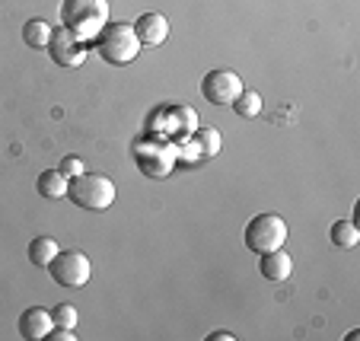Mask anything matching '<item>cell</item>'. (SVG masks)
Masks as SVG:
<instances>
[{"mask_svg": "<svg viewBox=\"0 0 360 341\" xmlns=\"http://www.w3.org/2000/svg\"><path fill=\"white\" fill-rule=\"evenodd\" d=\"M233 112H236V115H243V118H255L262 112V96L243 89V93L236 96V103H233Z\"/></svg>", "mask_w": 360, "mask_h": 341, "instance_id": "obj_16", "label": "cell"}, {"mask_svg": "<svg viewBox=\"0 0 360 341\" xmlns=\"http://www.w3.org/2000/svg\"><path fill=\"white\" fill-rule=\"evenodd\" d=\"M48 271H51V281H55V284L77 290V287H83L89 281V274H93V265H89V259L83 252H77V249H68V252H58L55 259H51Z\"/></svg>", "mask_w": 360, "mask_h": 341, "instance_id": "obj_5", "label": "cell"}, {"mask_svg": "<svg viewBox=\"0 0 360 341\" xmlns=\"http://www.w3.org/2000/svg\"><path fill=\"white\" fill-rule=\"evenodd\" d=\"M51 319H55V328H77L80 316H77V309L70 307V303H58V307L51 309Z\"/></svg>", "mask_w": 360, "mask_h": 341, "instance_id": "obj_17", "label": "cell"}, {"mask_svg": "<svg viewBox=\"0 0 360 341\" xmlns=\"http://www.w3.org/2000/svg\"><path fill=\"white\" fill-rule=\"evenodd\" d=\"M58 252H61V249H58V243L51 236H35L32 243H29V262L39 268L51 265V259H55Z\"/></svg>", "mask_w": 360, "mask_h": 341, "instance_id": "obj_13", "label": "cell"}, {"mask_svg": "<svg viewBox=\"0 0 360 341\" xmlns=\"http://www.w3.org/2000/svg\"><path fill=\"white\" fill-rule=\"evenodd\" d=\"M259 271H262V278H265V281H271V284H281V281L290 278L293 259L284 252V249H271V252H262Z\"/></svg>", "mask_w": 360, "mask_h": 341, "instance_id": "obj_10", "label": "cell"}, {"mask_svg": "<svg viewBox=\"0 0 360 341\" xmlns=\"http://www.w3.org/2000/svg\"><path fill=\"white\" fill-rule=\"evenodd\" d=\"M68 198L83 211H109L115 205V182L102 172H80L68 182Z\"/></svg>", "mask_w": 360, "mask_h": 341, "instance_id": "obj_3", "label": "cell"}, {"mask_svg": "<svg viewBox=\"0 0 360 341\" xmlns=\"http://www.w3.org/2000/svg\"><path fill=\"white\" fill-rule=\"evenodd\" d=\"M48 55H51L55 64H61V67H80L86 61V45L70 29L55 26L51 29V41H48Z\"/></svg>", "mask_w": 360, "mask_h": 341, "instance_id": "obj_7", "label": "cell"}, {"mask_svg": "<svg viewBox=\"0 0 360 341\" xmlns=\"http://www.w3.org/2000/svg\"><path fill=\"white\" fill-rule=\"evenodd\" d=\"M96 51L102 55V61L115 64V67H124L131 64L137 55H141V41L134 35V26L131 22H105L96 35Z\"/></svg>", "mask_w": 360, "mask_h": 341, "instance_id": "obj_2", "label": "cell"}, {"mask_svg": "<svg viewBox=\"0 0 360 341\" xmlns=\"http://www.w3.org/2000/svg\"><path fill=\"white\" fill-rule=\"evenodd\" d=\"M211 341H233V335H230V332H214Z\"/></svg>", "mask_w": 360, "mask_h": 341, "instance_id": "obj_20", "label": "cell"}, {"mask_svg": "<svg viewBox=\"0 0 360 341\" xmlns=\"http://www.w3.org/2000/svg\"><path fill=\"white\" fill-rule=\"evenodd\" d=\"M195 143L198 150H201V157H217L220 153V143H224V137H220L217 128H195Z\"/></svg>", "mask_w": 360, "mask_h": 341, "instance_id": "obj_15", "label": "cell"}, {"mask_svg": "<svg viewBox=\"0 0 360 341\" xmlns=\"http://www.w3.org/2000/svg\"><path fill=\"white\" fill-rule=\"evenodd\" d=\"M61 172H64L68 179H74V176H80V172H83V163H80L77 157H64V160H61Z\"/></svg>", "mask_w": 360, "mask_h": 341, "instance_id": "obj_18", "label": "cell"}, {"mask_svg": "<svg viewBox=\"0 0 360 341\" xmlns=\"http://www.w3.org/2000/svg\"><path fill=\"white\" fill-rule=\"evenodd\" d=\"M328 239H332L338 249H354L360 243V230L354 220H335V224L328 226Z\"/></svg>", "mask_w": 360, "mask_h": 341, "instance_id": "obj_12", "label": "cell"}, {"mask_svg": "<svg viewBox=\"0 0 360 341\" xmlns=\"http://www.w3.org/2000/svg\"><path fill=\"white\" fill-rule=\"evenodd\" d=\"M239 93H243V80H239L236 70L217 67V70H207L201 80V96L211 105H233Z\"/></svg>", "mask_w": 360, "mask_h": 341, "instance_id": "obj_6", "label": "cell"}, {"mask_svg": "<svg viewBox=\"0 0 360 341\" xmlns=\"http://www.w3.org/2000/svg\"><path fill=\"white\" fill-rule=\"evenodd\" d=\"M68 182L70 179L64 176L61 169H45L39 179H35V191H39L45 201H58L68 195Z\"/></svg>", "mask_w": 360, "mask_h": 341, "instance_id": "obj_11", "label": "cell"}, {"mask_svg": "<svg viewBox=\"0 0 360 341\" xmlns=\"http://www.w3.org/2000/svg\"><path fill=\"white\" fill-rule=\"evenodd\" d=\"M109 22V0H64L61 4V26L70 29L86 45L99 35Z\"/></svg>", "mask_w": 360, "mask_h": 341, "instance_id": "obj_1", "label": "cell"}, {"mask_svg": "<svg viewBox=\"0 0 360 341\" xmlns=\"http://www.w3.org/2000/svg\"><path fill=\"white\" fill-rule=\"evenodd\" d=\"M51 341H77L74 328H51V335H48Z\"/></svg>", "mask_w": 360, "mask_h": 341, "instance_id": "obj_19", "label": "cell"}, {"mask_svg": "<svg viewBox=\"0 0 360 341\" xmlns=\"http://www.w3.org/2000/svg\"><path fill=\"white\" fill-rule=\"evenodd\" d=\"M51 22L45 20H29L26 26H22V41H26L29 48H48V41H51Z\"/></svg>", "mask_w": 360, "mask_h": 341, "instance_id": "obj_14", "label": "cell"}, {"mask_svg": "<svg viewBox=\"0 0 360 341\" xmlns=\"http://www.w3.org/2000/svg\"><path fill=\"white\" fill-rule=\"evenodd\" d=\"M55 328V319H51V309H41V307H29L26 313L20 316V335L26 341H41L51 335Z\"/></svg>", "mask_w": 360, "mask_h": 341, "instance_id": "obj_9", "label": "cell"}, {"mask_svg": "<svg viewBox=\"0 0 360 341\" xmlns=\"http://www.w3.org/2000/svg\"><path fill=\"white\" fill-rule=\"evenodd\" d=\"M134 35L141 45L157 48L169 39V22H166L163 13H143V16H137V22H134Z\"/></svg>", "mask_w": 360, "mask_h": 341, "instance_id": "obj_8", "label": "cell"}, {"mask_svg": "<svg viewBox=\"0 0 360 341\" xmlns=\"http://www.w3.org/2000/svg\"><path fill=\"white\" fill-rule=\"evenodd\" d=\"M287 224L284 217H278V214H259V217H252L249 224H245V249L255 255L262 252H271V249H284V239H287Z\"/></svg>", "mask_w": 360, "mask_h": 341, "instance_id": "obj_4", "label": "cell"}]
</instances>
